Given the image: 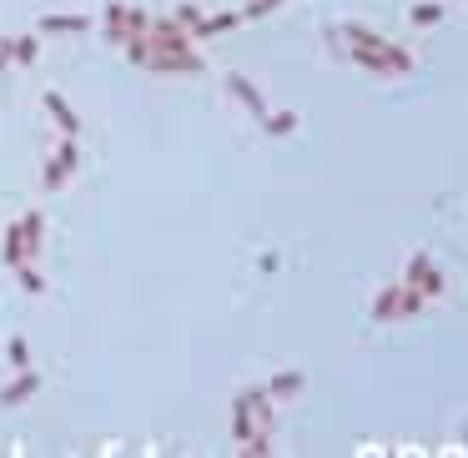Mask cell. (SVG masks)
<instances>
[{"instance_id": "1", "label": "cell", "mask_w": 468, "mask_h": 458, "mask_svg": "<svg viewBox=\"0 0 468 458\" xmlns=\"http://www.w3.org/2000/svg\"><path fill=\"white\" fill-rule=\"evenodd\" d=\"M76 161H81V156H76V136H66V141H61V151L45 161V187H61L71 171H76Z\"/></svg>"}, {"instance_id": "8", "label": "cell", "mask_w": 468, "mask_h": 458, "mask_svg": "<svg viewBox=\"0 0 468 458\" xmlns=\"http://www.w3.org/2000/svg\"><path fill=\"white\" fill-rule=\"evenodd\" d=\"M40 31H86V21L81 16H45Z\"/></svg>"}, {"instance_id": "6", "label": "cell", "mask_w": 468, "mask_h": 458, "mask_svg": "<svg viewBox=\"0 0 468 458\" xmlns=\"http://www.w3.org/2000/svg\"><path fill=\"white\" fill-rule=\"evenodd\" d=\"M26 262V232H21V222L6 227V267H21Z\"/></svg>"}, {"instance_id": "4", "label": "cell", "mask_w": 468, "mask_h": 458, "mask_svg": "<svg viewBox=\"0 0 468 458\" xmlns=\"http://www.w3.org/2000/svg\"><path fill=\"white\" fill-rule=\"evenodd\" d=\"M227 86H232V96H237L242 106H252V116H262V96H257V86L247 76H227Z\"/></svg>"}, {"instance_id": "12", "label": "cell", "mask_w": 468, "mask_h": 458, "mask_svg": "<svg viewBox=\"0 0 468 458\" xmlns=\"http://www.w3.org/2000/svg\"><path fill=\"white\" fill-rule=\"evenodd\" d=\"M292 126H298V116H272V121H267V131H272V136H287Z\"/></svg>"}, {"instance_id": "15", "label": "cell", "mask_w": 468, "mask_h": 458, "mask_svg": "<svg viewBox=\"0 0 468 458\" xmlns=\"http://www.w3.org/2000/svg\"><path fill=\"white\" fill-rule=\"evenodd\" d=\"M6 66H11V55H6V45H0V71H6Z\"/></svg>"}, {"instance_id": "9", "label": "cell", "mask_w": 468, "mask_h": 458, "mask_svg": "<svg viewBox=\"0 0 468 458\" xmlns=\"http://www.w3.org/2000/svg\"><path fill=\"white\" fill-rule=\"evenodd\" d=\"M11 272L21 277V288H26V293H45V282H40V272H36V267H26V262H21V267H11Z\"/></svg>"}, {"instance_id": "7", "label": "cell", "mask_w": 468, "mask_h": 458, "mask_svg": "<svg viewBox=\"0 0 468 458\" xmlns=\"http://www.w3.org/2000/svg\"><path fill=\"white\" fill-rule=\"evenodd\" d=\"M6 55H16L21 66H31L36 55H40V40L36 36H21V40H6Z\"/></svg>"}, {"instance_id": "5", "label": "cell", "mask_w": 468, "mask_h": 458, "mask_svg": "<svg viewBox=\"0 0 468 458\" xmlns=\"http://www.w3.org/2000/svg\"><path fill=\"white\" fill-rule=\"evenodd\" d=\"M21 232H26V257H40V237H45V217H40V212H31V217L21 222Z\"/></svg>"}, {"instance_id": "2", "label": "cell", "mask_w": 468, "mask_h": 458, "mask_svg": "<svg viewBox=\"0 0 468 458\" xmlns=\"http://www.w3.org/2000/svg\"><path fill=\"white\" fill-rule=\"evenodd\" d=\"M40 388V378L31 373V368H21V378L11 383V388H0V403H6V408H16V403H26V398Z\"/></svg>"}, {"instance_id": "14", "label": "cell", "mask_w": 468, "mask_h": 458, "mask_svg": "<svg viewBox=\"0 0 468 458\" xmlns=\"http://www.w3.org/2000/svg\"><path fill=\"white\" fill-rule=\"evenodd\" d=\"M267 11H277V0H252L247 6V16H267Z\"/></svg>"}, {"instance_id": "13", "label": "cell", "mask_w": 468, "mask_h": 458, "mask_svg": "<svg viewBox=\"0 0 468 458\" xmlns=\"http://www.w3.org/2000/svg\"><path fill=\"white\" fill-rule=\"evenodd\" d=\"M438 16H443V6H418L413 11V21H438Z\"/></svg>"}, {"instance_id": "3", "label": "cell", "mask_w": 468, "mask_h": 458, "mask_svg": "<svg viewBox=\"0 0 468 458\" xmlns=\"http://www.w3.org/2000/svg\"><path fill=\"white\" fill-rule=\"evenodd\" d=\"M45 111H50V116H55V121H61V131H66V136H76V131H81V121H76V111H71V106H66L61 96H55V91H45Z\"/></svg>"}, {"instance_id": "11", "label": "cell", "mask_w": 468, "mask_h": 458, "mask_svg": "<svg viewBox=\"0 0 468 458\" xmlns=\"http://www.w3.org/2000/svg\"><path fill=\"white\" fill-rule=\"evenodd\" d=\"M11 363H16V368H26V363H31V348H26V337H11Z\"/></svg>"}, {"instance_id": "10", "label": "cell", "mask_w": 468, "mask_h": 458, "mask_svg": "<svg viewBox=\"0 0 468 458\" xmlns=\"http://www.w3.org/2000/svg\"><path fill=\"white\" fill-rule=\"evenodd\" d=\"M298 388H303L298 373H277V383H272V393H298Z\"/></svg>"}]
</instances>
